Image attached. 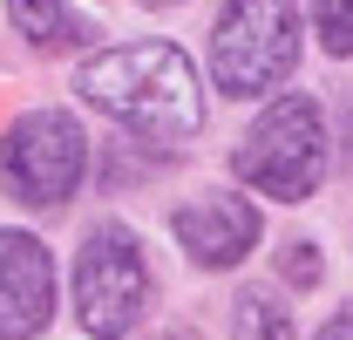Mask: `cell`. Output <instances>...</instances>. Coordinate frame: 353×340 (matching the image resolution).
Listing matches in <instances>:
<instances>
[{
  "mask_svg": "<svg viewBox=\"0 0 353 340\" xmlns=\"http://www.w3.org/2000/svg\"><path fill=\"white\" fill-rule=\"evenodd\" d=\"M238 184H252L265 198L306 205L312 191L326 184V123L312 95H279L259 123L245 129V143L231 150Z\"/></svg>",
  "mask_w": 353,
  "mask_h": 340,
  "instance_id": "7a4b0ae2",
  "label": "cell"
},
{
  "mask_svg": "<svg viewBox=\"0 0 353 340\" xmlns=\"http://www.w3.org/2000/svg\"><path fill=\"white\" fill-rule=\"evenodd\" d=\"M54 320V258L28 232H0V340H34Z\"/></svg>",
  "mask_w": 353,
  "mask_h": 340,
  "instance_id": "52a82bcc",
  "label": "cell"
},
{
  "mask_svg": "<svg viewBox=\"0 0 353 340\" xmlns=\"http://www.w3.org/2000/svg\"><path fill=\"white\" fill-rule=\"evenodd\" d=\"M231 340H292V306H279L272 293H238Z\"/></svg>",
  "mask_w": 353,
  "mask_h": 340,
  "instance_id": "9c48e42d",
  "label": "cell"
},
{
  "mask_svg": "<svg viewBox=\"0 0 353 340\" xmlns=\"http://www.w3.org/2000/svg\"><path fill=\"white\" fill-rule=\"evenodd\" d=\"M150 306V265H143V245H136L130 225H95L75 252V320L82 334L116 340L130 334Z\"/></svg>",
  "mask_w": 353,
  "mask_h": 340,
  "instance_id": "5b68a950",
  "label": "cell"
},
{
  "mask_svg": "<svg viewBox=\"0 0 353 340\" xmlns=\"http://www.w3.org/2000/svg\"><path fill=\"white\" fill-rule=\"evenodd\" d=\"M143 7H176V0H143Z\"/></svg>",
  "mask_w": 353,
  "mask_h": 340,
  "instance_id": "4fadbf2b",
  "label": "cell"
},
{
  "mask_svg": "<svg viewBox=\"0 0 353 340\" xmlns=\"http://www.w3.org/2000/svg\"><path fill=\"white\" fill-rule=\"evenodd\" d=\"M312 28L326 55H353V0H312Z\"/></svg>",
  "mask_w": 353,
  "mask_h": 340,
  "instance_id": "30bf717a",
  "label": "cell"
},
{
  "mask_svg": "<svg viewBox=\"0 0 353 340\" xmlns=\"http://www.w3.org/2000/svg\"><path fill=\"white\" fill-rule=\"evenodd\" d=\"M176 245L190 252V265H204V272H224V265H238V258L259 245V205L252 198H238V191H204L197 205H183L170 218Z\"/></svg>",
  "mask_w": 353,
  "mask_h": 340,
  "instance_id": "8992f818",
  "label": "cell"
},
{
  "mask_svg": "<svg viewBox=\"0 0 353 340\" xmlns=\"http://www.w3.org/2000/svg\"><path fill=\"white\" fill-rule=\"evenodd\" d=\"M75 95L88 109H102L109 123H123L130 136H150V143H183L204 129L197 68L170 41H130V48H109V55H88L75 68Z\"/></svg>",
  "mask_w": 353,
  "mask_h": 340,
  "instance_id": "6da1fadb",
  "label": "cell"
},
{
  "mask_svg": "<svg viewBox=\"0 0 353 340\" xmlns=\"http://www.w3.org/2000/svg\"><path fill=\"white\" fill-rule=\"evenodd\" d=\"M279 279H285V286H319V245H312V238H292V245L279 252Z\"/></svg>",
  "mask_w": 353,
  "mask_h": 340,
  "instance_id": "8fae6325",
  "label": "cell"
},
{
  "mask_svg": "<svg viewBox=\"0 0 353 340\" xmlns=\"http://www.w3.org/2000/svg\"><path fill=\"white\" fill-rule=\"evenodd\" d=\"M299 68V7L292 0H224L211 28V75L231 102L272 95Z\"/></svg>",
  "mask_w": 353,
  "mask_h": 340,
  "instance_id": "3957f363",
  "label": "cell"
},
{
  "mask_svg": "<svg viewBox=\"0 0 353 340\" xmlns=\"http://www.w3.org/2000/svg\"><path fill=\"white\" fill-rule=\"evenodd\" d=\"M319 340H353V306L340 313V320H326V327H319Z\"/></svg>",
  "mask_w": 353,
  "mask_h": 340,
  "instance_id": "7c38bea8",
  "label": "cell"
},
{
  "mask_svg": "<svg viewBox=\"0 0 353 340\" xmlns=\"http://www.w3.org/2000/svg\"><path fill=\"white\" fill-rule=\"evenodd\" d=\"M82 170H88V136L68 109H28L0 136V184L34 211L68 205L82 191Z\"/></svg>",
  "mask_w": 353,
  "mask_h": 340,
  "instance_id": "277c9868",
  "label": "cell"
},
{
  "mask_svg": "<svg viewBox=\"0 0 353 340\" xmlns=\"http://www.w3.org/2000/svg\"><path fill=\"white\" fill-rule=\"evenodd\" d=\"M7 21H14V35L28 48H41V55H61V48H82L95 28H88L82 14H68L61 0H7Z\"/></svg>",
  "mask_w": 353,
  "mask_h": 340,
  "instance_id": "ba28073f",
  "label": "cell"
}]
</instances>
